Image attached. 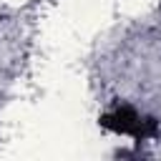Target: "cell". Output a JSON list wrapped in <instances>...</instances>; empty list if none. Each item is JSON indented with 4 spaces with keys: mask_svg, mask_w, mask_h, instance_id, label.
Returning <instances> with one entry per match:
<instances>
[{
    "mask_svg": "<svg viewBox=\"0 0 161 161\" xmlns=\"http://www.w3.org/2000/svg\"><path fill=\"white\" fill-rule=\"evenodd\" d=\"M101 123L108 128V131H116V133H123V136H131L136 141H146V138H153L158 126L153 118L148 116H141L136 108L131 106H116L113 111L103 113Z\"/></svg>",
    "mask_w": 161,
    "mask_h": 161,
    "instance_id": "obj_1",
    "label": "cell"
}]
</instances>
